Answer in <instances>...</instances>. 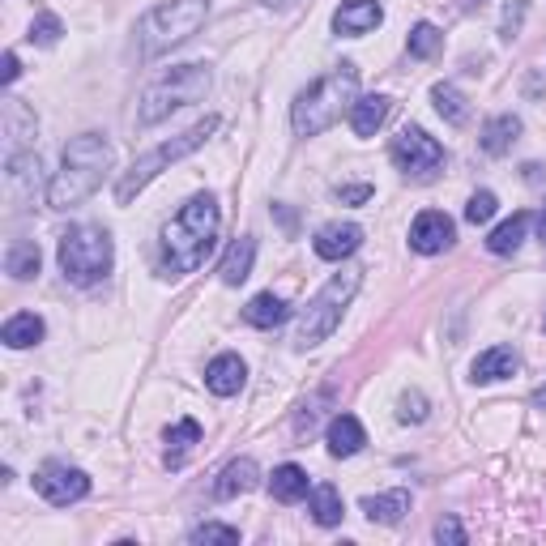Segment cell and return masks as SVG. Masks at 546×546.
<instances>
[{
	"instance_id": "ba28073f",
	"label": "cell",
	"mask_w": 546,
	"mask_h": 546,
	"mask_svg": "<svg viewBox=\"0 0 546 546\" xmlns=\"http://www.w3.org/2000/svg\"><path fill=\"white\" fill-rule=\"evenodd\" d=\"M218 124H222L218 116H205V120H197L192 128H184L180 137H171V141H163V146H158V150L141 154L137 163L120 175V184H116V201H120V205H128V201H133L141 188H146L150 180H158V175H163L171 163H180V158H188L192 150H201L205 141H210V137L218 133Z\"/></svg>"
},
{
	"instance_id": "83f0119b",
	"label": "cell",
	"mask_w": 546,
	"mask_h": 546,
	"mask_svg": "<svg viewBox=\"0 0 546 546\" xmlns=\"http://www.w3.org/2000/svg\"><path fill=\"white\" fill-rule=\"evenodd\" d=\"M308 512H312V521H316V525H325V529L342 525V517H346L342 495H337V487H329V483H320V487L308 491Z\"/></svg>"
},
{
	"instance_id": "603a6c76",
	"label": "cell",
	"mask_w": 546,
	"mask_h": 546,
	"mask_svg": "<svg viewBox=\"0 0 546 546\" xmlns=\"http://www.w3.org/2000/svg\"><path fill=\"white\" fill-rule=\"evenodd\" d=\"M389 99L384 94H363V99H355V107H350V128H355L359 137H376V128L389 120Z\"/></svg>"
},
{
	"instance_id": "30bf717a",
	"label": "cell",
	"mask_w": 546,
	"mask_h": 546,
	"mask_svg": "<svg viewBox=\"0 0 546 546\" xmlns=\"http://www.w3.org/2000/svg\"><path fill=\"white\" fill-rule=\"evenodd\" d=\"M35 491L43 495L47 504L69 508V504H77V500H86V495H90V474L77 470V465H64V461H47V465H39V474H35Z\"/></svg>"
},
{
	"instance_id": "f546056e",
	"label": "cell",
	"mask_w": 546,
	"mask_h": 546,
	"mask_svg": "<svg viewBox=\"0 0 546 546\" xmlns=\"http://www.w3.org/2000/svg\"><path fill=\"white\" fill-rule=\"evenodd\" d=\"M5 137H9V154H22V141L35 137V116L26 111L22 99H5Z\"/></svg>"
},
{
	"instance_id": "d6986e66",
	"label": "cell",
	"mask_w": 546,
	"mask_h": 546,
	"mask_svg": "<svg viewBox=\"0 0 546 546\" xmlns=\"http://www.w3.org/2000/svg\"><path fill=\"white\" fill-rule=\"evenodd\" d=\"M252 261H256V239H252V235H239L235 244L227 248V256H222V265H218V278L227 282V286L248 282Z\"/></svg>"
},
{
	"instance_id": "ee69618b",
	"label": "cell",
	"mask_w": 546,
	"mask_h": 546,
	"mask_svg": "<svg viewBox=\"0 0 546 546\" xmlns=\"http://www.w3.org/2000/svg\"><path fill=\"white\" fill-rule=\"evenodd\" d=\"M269 9H286V5H295V0H265Z\"/></svg>"
},
{
	"instance_id": "7c38bea8",
	"label": "cell",
	"mask_w": 546,
	"mask_h": 546,
	"mask_svg": "<svg viewBox=\"0 0 546 546\" xmlns=\"http://www.w3.org/2000/svg\"><path fill=\"white\" fill-rule=\"evenodd\" d=\"M35 171H39V154L22 150V154H5V192L13 201V210H26L35 201Z\"/></svg>"
},
{
	"instance_id": "d4e9b609",
	"label": "cell",
	"mask_w": 546,
	"mask_h": 546,
	"mask_svg": "<svg viewBox=\"0 0 546 546\" xmlns=\"http://www.w3.org/2000/svg\"><path fill=\"white\" fill-rule=\"evenodd\" d=\"M286 316H291V308H286V299L273 295V291L248 299V308H244V320H248L252 329H278Z\"/></svg>"
},
{
	"instance_id": "f35d334b",
	"label": "cell",
	"mask_w": 546,
	"mask_h": 546,
	"mask_svg": "<svg viewBox=\"0 0 546 546\" xmlns=\"http://www.w3.org/2000/svg\"><path fill=\"white\" fill-rule=\"evenodd\" d=\"M367 197H372V188H367V184H355V188H342V201H350V205H363Z\"/></svg>"
},
{
	"instance_id": "484cf974",
	"label": "cell",
	"mask_w": 546,
	"mask_h": 546,
	"mask_svg": "<svg viewBox=\"0 0 546 546\" xmlns=\"http://www.w3.org/2000/svg\"><path fill=\"white\" fill-rule=\"evenodd\" d=\"M529 222H534V218H529L525 210H521V214H512L508 222H500V227H495V231L487 235V252H495V256H512V252H517V248L525 244Z\"/></svg>"
},
{
	"instance_id": "7402d4cb",
	"label": "cell",
	"mask_w": 546,
	"mask_h": 546,
	"mask_svg": "<svg viewBox=\"0 0 546 546\" xmlns=\"http://www.w3.org/2000/svg\"><path fill=\"white\" fill-rule=\"evenodd\" d=\"M308 491H312L308 470H299V465H278L269 478V495L278 504H299V500H308Z\"/></svg>"
},
{
	"instance_id": "d6a6232c",
	"label": "cell",
	"mask_w": 546,
	"mask_h": 546,
	"mask_svg": "<svg viewBox=\"0 0 546 546\" xmlns=\"http://www.w3.org/2000/svg\"><path fill=\"white\" fill-rule=\"evenodd\" d=\"M495 210H500V201H495V192L478 188L474 197L465 201V222H470V227H487V222L495 218Z\"/></svg>"
},
{
	"instance_id": "ac0fdd59",
	"label": "cell",
	"mask_w": 546,
	"mask_h": 546,
	"mask_svg": "<svg viewBox=\"0 0 546 546\" xmlns=\"http://www.w3.org/2000/svg\"><path fill=\"white\" fill-rule=\"evenodd\" d=\"M256 483H261V470H256V461H252V457H239V461H231L227 470L218 474L214 495H218V500H235V495H248Z\"/></svg>"
},
{
	"instance_id": "f1b7e54d",
	"label": "cell",
	"mask_w": 546,
	"mask_h": 546,
	"mask_svg": "<svg viewBox=\"0 0 546 546\" xmlns=\"http://www.w3.org/2000/svg\"><path fill=\"white\" fill-rule=\"evenodd\" d=\"M192 444H201V423L197 419H180V423L167 431V453H163L171 470H180V465L188 461Z\"/></svg>"
},
{
	"instance_id": "52a82bcc",
	"label": "cell",
	"mask_w": 546,
	"mask_h": 546,
	"mask_svg": "<svg viewBox=\"0 0 546 546\" xmlns=\"http://www.w3.org/2000/svg\"><path fill=\"white\" fill-rule=\"evenodd\" d=\"M56 256H60V273L73 286H99L111 273V265H116V244H111L103 227L82 222V227H69L60 235Z\"/></svg>"
},
{
	"instance_id": "74e56055",
	"label": "cell",
	"mask_w": 546,
	"mask_h": 546,
	"mask_svg": "<svg viewBox=\"0 0 546 546\" xmlns=\"http://www.w3.org/2000/svg\"><path fill=\"white\" fill-rule=\"evenodd\" d=\"M18 73H22L18 52H5V60H0V82H5V86H13V82H18Z\"/></svg>"
},
{
	"instance_id": "e0dca14e",
	"label": "cell",
	"mask_w": 546,
	"mask_h": 546,
	"mask_svg": "<svg viewBox=\"0 0 546 546\" xmlns=\"http://www.w3.org/2000/svg\"><path fill=\"white\" fill-rule=\"evenodd\" d=\"M521 367V359H517V350L512 346H491V350H483V355L474 359V367H470V380L474 384H491V380H504V376H512Z\"/></svg>"
},
{
	"instance_id": "3957f363",
	"label": "cell",
	"mask_w": 546,
	"mask_h": 546,
	"mask_svg": "<svg viewBox=\"0 0 546 546\" xmlns=\"http://www.w3.org/2000/svg\"><path fill=\"white\" fill-rule=\"evenodd\" d=\"M355 99H359V69L350 60H342V64H333L325 77H316L291 103V128L299 137H320L342 116H350Z\"/></svg>"
},
{
	"instance_id": "277c9868",
	"label": "cell",
	"mask_w": 546,
	"mask_h": 546,
	"mask_svg": "<svg viewBox=\"0 0 546 546\" xmlns=\"http://www.w3.org/2000/svg\"><path fill=\"white\" fill-rule=\"evenodd\" d=\"M210 22V0H167V5H154L146 18L137 22V52L141 60H158L167 56L171 47L188 43L197 30Z\"/></svg>"
},
{
	"instance_id": "836d02e7",
	"label": "cell",
	"mask_w": 546,
	"mask_h": 546,
	"mask_svg": "<svg viewBox=\"0 0 546 546\" xmlns=\"http://www.w3.org/2000/svg\"><path fill=\"white\" fill-rule=\"evenodd\" d=\"M60 35H64V22L56 18V13H39V18L30 22V35L26 39L35 43V47H56Z\"/></svg>"
},
{
	"instance_id": "4dcf8cb0",
	"label": "cell",
	"mask_w": 546,
	"mask_h": 546,
	"mask_svg": "<svg viewBox=\"0 0 546 546\" xmlns=\"http://www.w3.org/2000/svg\"><path fill=\"white\" fill-rule=\"evenodd\" d=\"M431 103H436V111H440L448 124H465V120H470V103H465V94L457 86H448V82L431 86Z\"/></svg>"
},
{
	"instance_id": "cb8c5ba5",
	"label": "cell",
	"mask_w": 546,
	"mask_h": 546,
	"mask_svg": "<svg viewBox=\"0 0 546 546\" xmlns=\"http://www.w3.org/2000/svg\"><path fill=\"white\" fill-rule=\"evenodd\" d=\"M517 137H521V120H517V116H495V120L483 124V137H478V146H483V154L500 158V154L512 150V141H517Z\"/></svg>"
},
{
	"instance_id": "5b68a950",
	"label": "cell",
	"mask_w": 546,
	"mask_h": 546,
	"mask_svg": "<svg viewBox=\"0 0 546 546\" xmlns=\"http://www.w3.org/2000/svg\"><path fill=\"white\" fill-rule=\"evenodd\" d=\"M210 82H214L210 64H175L171 73H163L158 82H150L146 94H141L137 128H154V124H163L171 111L201 103L205 94H210Z\"/></svg>"
},
{
	"instance_id": "8992f818",
	"label": "cell",
	"mask_w": 546,
	"mask_h": 546,
	"mask_svg": "<svg viewBox=\"0 0 546 546\" xmlns=\"http://www.w3.org/2000/svg\"><path fill=\"white\" fill-rule=\"evenodd\" d=\"M359 282H363V269H342L320 286L316 299L299 312V325H295V346L299 350H312V346L325 342V337H333V329L342 325V316L350 308V299L359 295Z\"/></svg>"
},
{
	"instance_id": "e575fe53",
	"label": "cell",
	"mask_w": 546,
	"mask_h": 546,
	"mask_svg": "<svg viewBox=\"0 0 546 546\" xmlns=\"http://www.w3.org/2000/svg\"><path fill=\"white\" fill-rule=\"evenodd\" d=\"M188 542H222V546H239V529L235 525H218V521H205V525H197L188 534Z\"/></svg>"
},
{
	"instance_id": "d590c367",
	"label": "cell",
	"mask_w": 546,
	"mask_h": 546,
	"mask_svg": "<svg viewBox=\"0 0 546 546\" xmlns=\"http://www.w3.org/2000/svg\"><path fill=\"white\" fill-rule=\"evenodd\" d=\"M397 419H401V423H423V419H427V397H423V393H401Z\"/></svg>"
},
{
	"instance_id": "7bdbcfd3",
	"label": "cell",
	"mask_w": 546,
	"mask_h": 546,
	"mask_svg": "<svg viewBox=\"0 0 546 546\" xmlns=\"http://www.w3.org/2000/svg\"><path fill=\"white\" fill-rule=\"evenodd\" d=\"M538 235L546 239V205H542V214H538Z\"/></svg>"
},
{
	"instance_id": "4316f807",
	"label": "cell",
	"mask_w": 546,
	"mask_h": 546,
	"mask_svg": "<svg viewBox=\"0 0 546 546\" xmlns=\"http://www.w3.org/2000/svg\"><path fill=\"white\" fill-rule=\"evenodd\" d=\"M39 265H43V256H39L35 239H13L9 256H5L9 278H13V282H30V278H39Z\"/></svg>"
},
{
	"instance_id": "ffe728a7",
	"label": "cell",
	"mask_w": 546,
	"mask_h": 546,
	"mask_svg": "<svg viewBox=\"0 0 546 546\" xmlns=\"http://www.w3.org/2000/svg\"><path fill=\"white\" fill-rule=\"evenodd\" d=\"M363 517L372 525H397L410 512V491H384V495H367L359 504Z\"/></svg>"
},
{
	"instance_id": "ab89813d",
	"label": "cell",
	"mask_w": 546,
	"mask_h": 546,
	"mask_svg": "<svg viewBox=\"0 0 546 546\" xmlns=\"http://www.w3.org/2000/svg\"><path fill=\"white\" fill-rule=\"evenodd\" d=\"M483 5H487V0H457V9H461V13H478Z\"/></svg>"
},
{
	"instance_id": "8d00e7d4",
	"label": "cell",
	"mask_w": 546,
	"mask_h": 546,
	"mask_svg": "<svg viewBox=\"0 0 546 546\" xmlns=\"http://www.w3.org/2000/svg\"><path fill=\"white\" fill-rule=\"evenodd\" d=\"M436 542H453V546H461V542H465V529H461L453 517H444V521L436 525Z\"/></svg>"
},
{
	"instance_id": "9c48e42d",
	"label": "cell",
	"mask_w": 546,
	"mask_h": 546,
	"mask_svg": "<svg viewBox=\"0 0 546 546\" xmlns=\"http://www.w3.org/2000/svg\"><path fill=\"white\" fill-rule=\"evenodd\" d=\"M389 158L397 163V171H406L414 175V180H431L440 167H444V146L436 137H427L423 128H401V133L393 137V146H389Z\"/></svg>"
},
{
	"instance_id": "b9f144b4",
	"label": "cell",
	"mask_w": 546,
	"mask_h": 546,
	"mask_svg": "<svg viewBox=\"0 0 546 546\" xmlns=\"http://www.w3.org/2000/svg\"><path fill=\"white\" fill-rule=\"evenodd\" d=\"M534 406H538V410H546V389H538V393H534Z\"/></svg>"
},
{
	"instance_id": "2e32d148",
	"label": "cell",
	"mask_w": 546,
	"mask_h": 546,
	"mask_svg": "<svg viewBox=\"0 0 546 546\" xmlns=\"http://www.w3.org/2000/svg\"><path fill=\"white\" fill-rule=\"evenodd\" d=\"M325 444L333 457H355L359 448L367 444V431L355 414H333L329 419V431H325Z\"/></svg>"
},
{
	"instance_id": "44dd1931",
	"label": "cell",
	"mask_w": 546,
	"mask_h": 546,
	"mask_svg": "<svg viewBox=\"0 0 546 546\" xmlns=\"http://www.w3.org/2000/svg\"><path fill=\"white\" fill-rule=\"evenodd\" d=\"M43 333H47L43 316H35V312H18V316L5 320V329H0V342H5L9 350H26V346H39Z\"/></svg>"
},
{
	"instance_id": "6da1fadb",
	"label": "cell",
	"mask_w": 546,
	"mask_h": 546,
	"mask_svg": "<svg viewBox=\"0 0 546 546\" xmlns=\"http://www.w3.org/2000/svg\"><path fill=\"white\" fill-rule=\"evenodd\" d=\"M218 197L214 192H197L180 205L167 227H163V256H158V273L163 278H184V273L201 269L205 256L214 252V239H218Z\"/></svg>"
},
{
	"instance_id": "7a4b0ae2",
	"label": "cell",
	"mask_w": 546,
	"mask_h": 546,
	"mask_svg": "<svg viewBox=\"0 0 546 546\" xmlns=\"http://www.w3.org/2000/svg\"><path fill=\"white\" fill-rule=\"evenodd\" d=\"M116 163V150L103 133H82L64 146L60 171L47 184V210H77L82 201H90L99 192L103 175Z\"/></svg>"
},
{
	"instance_id": "60d3db41",
	"label": "cell",
	"mask_w": 546,
	"mask_h": 546,
	"mask_svg": "<svg viewBox=\"0 0 546 546\" xmlns=\"http://www.w3.org/2000/svg\"><path fill=\"white\" fill-rule=\"evenodd\" d=\"M525 180H529V184H542V167L529 163V167H525Z\"/></svg>"
},
{
	"instance_id": "8fae6325",
	"label": "cell",
	"mask_w": 546,
	"mask_h": 546,
	"mask_svg": "<svg viewBox=\"0 0 546 546\" xmlns=\"http://www.w3.org/2000/svg\"><path fill=\"white\" fill-rule=\"evenodd\" d=\"M453 239H457L453 218L440 214V210H423L419 218L410 222V248L423 252V256H436L444 248H453Z\"/></svg>"
},
{
	"instance_id": "1f68e13d",
	"label": "cell",
	"mask_w": 546,
	"mask_h": 546,
	"mask_svg": "<svg viewBox=\"0 0 546 546\" xmlns=\"http://www.w3.org/2000/svg\"><path fill=\"white\" fill-rule=\"evenodd\" d=\"M440 43H444V35H440V30L431 26V22H419V26L410 30V39H406V47H410L414 60H431V56L440 52Z\"/></svg>"
},
{
	"instance_id": "4fadbf2b",
	"label": "cell",
	"mask_w": 546,
	"mask_h": 546,
	"mask_svg": "<svg viewBox=\"0 0 546 546\" xmlns=\"http://www.w3.org/2000/svg\"><path fill=\"white\" fill-rule=\"evenodd\" d=\"M359 244H363V227H355V222H329L312 239L320 261H346V256L359 252Z\"/></svg>"
},
{
	"instance_id": "9a60e30c",
	"label": "cell",
	"mask_w": 546,
	"mask_h": 546,
	"mask_svg": "<svg viewBox=\"0 0 546 546\" xmlns=\"http://www.w3.org/2000/svg\"><path fill=\"white\" fill-rule=\"evenodd\" d=\"M244 380H248V367L239 355H218L210 367H205V389L214 397H235L244 389Z\"/></svg>"
},
{
	"instance_id": "5bb4252c",
	"label": "cell",
	"mask_w": 546,
	"mask_h": 546,
	"mask_svg": "<svg viewBox=\"0 0 546 546\" xmlns=\"http://www.w3.org/2000/svg\"><path fill=\"white\" fill-rule=\"evenodd\" d=\"M380 22H384L380 0H346V5L333 13V30L337 35H346V39H359V35H367V30H376Z\"/></svg>"
}]
</instances>
